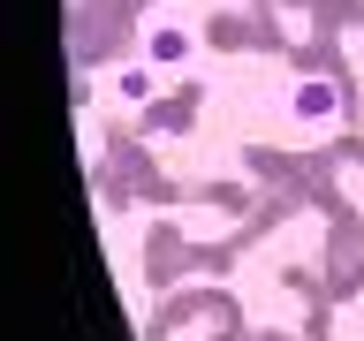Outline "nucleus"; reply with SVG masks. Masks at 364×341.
Masks as SVG:
<instances>
[{"label":"nucleus","mask_w":364,"mask_h":341,"mask_svg":"<svg viewBox=\"0 0 364 341\" xmlns=\"http://www.w3.org/2000/svg\"><path fill=\"white\" fill-rule=\"evenodd\" d=\"M289 121L334 129V121H341V84H334V76H296V84H289Z\"/></svg>","instance_id":"obj_1"},{"label":"nucleus","mask_w":364,"mask_h":341,"mask_svg":"<svg viewBox=\"0 0 364 341\" xmlns=\"http://www.w3.org/2000/svg\"><path fill=\"white\" fill-rule=\"evenodd\" d=\"M144 61L182 68V61H198V38H190L182 23H152V31H144Z\"/></svg>","instance_id":"obj_2"},{"label":"nucleus","mask_w":364,"mask_h":341,"mask_svg":"<svg viewBox=\"0 0 364 341\" xmlns=\"http://www.w3.org/2000/svg\"><path fill=\"white\" fill-rule=\"evenodd\" d=\"M122 99L144 107V99H152V68H122Z\"/></svg>","instance_id":"obj_3"}]
</instances>
